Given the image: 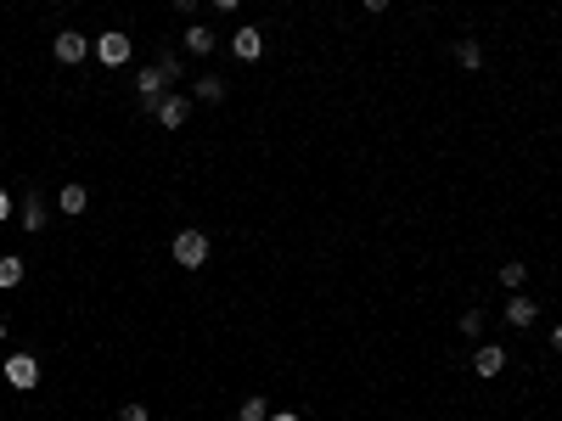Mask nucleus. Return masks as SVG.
I'll list each match as a JSON object with an SVG mask.
<instances>
[{"mask_svg": "<svg viewBox=\"0 0 562 421\" xmlns=\"http://www.w3.org/2000/svg\"><path fill=\"white\" fill-rule=\"evenodd\" d=\"M158 68H163V79L175 84V79H186V56H180V51H163V56H158Z\"/></svg>", "mask_w": 562, "mask_h": 421, "instance_id": "nucleus-18", "label": "nucleus"}, {"mask_svg": "<svg viewBox=\"0 0 562 421\" xmlns=\"http://www.w3.org/2000/svg\"><path fill=\"white\" fill-rule=\"evenodd\" d=\"M551 348H557V354H562V326H551Z\"/></svg>", "mask_w": 562, "mask_h": 421, "instance_id": "nucleus-25", "label": "nucleus"}, {"mask_svg": "<svg viewBox=\"0 0 562 421\" xmlns=\"http://www.w3.org/2000/svg\"><path fill=\"white\" fill-rule=\"evenodd\" d=\"M91 56L101 62V68H124V62L135 56V39H130V34H96Z\"/></svg>", "mask_w": 562, "mask_h": 421, "instance_id": "nucleus-2", "label": "nucleus"}, {"mask_svg": "<svg viewBox=\"0 0 562 421\" xmlns=\"http://www.w3.org/2000/svg\"><path fill=\"white\" fill-rule=\"evenodd\" d=\"M472 371H478V376H501V371H506V348H501V343H478Z\"/></svg>", "mask_w": 562, "mask_h": 421, "instance_id": "nucleus-9", "label": "nucleus"}, {"mask_svg": "<svg viewBox=\"0 0 562 421\" xmlns=\"http://www.w3.org/2000/svg\"><path fill=\"white\" fill-rule=\"evenodd\" d=\"M169 259H175L180 270H203V264H208V236H203V230H175Z\"/></svg>", "mask_w": 562, "mask_h": 421, "instance_id": "nucleus-1", "label": "nucleus"}, {"mask_svg": "<svg viewBox=\"0 0 562 421\" xmlns=\"http://www.w3.org/2000/svg\"><path fill=\"white\" fill-rule=\"evenodd\" d=\"M523 281H529V264H523V259H506V264H501V287H506V292H523Z\"/></svg>", "mask_w": 562, "mask_h": 421, "instance_id": "nucleus-15", "label": "nucleus"}, {"mask_svg": "<svg viewBox=\"0 0 562 421\" xmlns=\"http://www.w3.org/2000/svg\"><path fill=\"white\" fill-rule=\"evenodd\" d=\"M152 118H158V130H186V118H192V96L186 90H169L152 107Z\"/></svg>", "mask_w": 562, "mask_h": 421, "instance_id": "nucleus-4", "label": "nucleus"}, {"mask_svg": "<svg viewBox=\"0 0 562 421\" xmlns=\"http://www.w3.org/2000/svg\"><path fill=\"white\" fill-rule=\"evenodd\" d=\"M462 337H484V309H467L462 314Z\"/></svg>", "mask_w": 562, "mask_h": 421, "instance_id": "nucleus-19", "label": "nucleus"}, {"mask_svg": "<svg viewBox=\"0 0 562 421\" xmlns=\"http://www.w3.org/2000/svg\"><path fill=\"white\" fill-rule=\"evenodd\" d=\"M237 421H270V405H264L259 393H247V399H242V410H237Z\"/></svg>", "mask_w": 562, "mask_h": 421, "instance_id": "nucleus-17", "label": "nucleus"}, {"mask_svg": "<svg viewBox=\"0 0 562 421\" xmlns=\"http://www.w3.org/2000/svg\"><path fill=\"white\" fill-rule=\"evenodd\" d=\"M29 276V264L17 259V253H0V292H12V287H23Z\"/></svg>", "mask_w": 562, "mask_h": 421, "instance_id": "nucleus-12", "label": "nucleus"}, {"mask_svg": "<svg viewBox=\"0 0 562 421\" xmlns=\"http://www.w3.org/2000/svg\"><path fill=\"white\" fill-rule=\"evenodd\" d=\"M231 51H237V62H259L264 56V29H237Z\"/></svg>", "mask_w": 562, "mask_h": 421, "instance_id": "nucleus-10", "label": "nucleus"}, {"mask_svg": "<svg viewBox=\"0 0 562 421\" xmlns=\"http://www.w3.org/2000/svg\"><path fill=\"white\" fill-rule=\"evenodd\" d=\"M56 208H62V214H85V208H91V192H85V185H62V192H56Z\"/></svg>", "mask_w": 562, "mask_h": 421, "instance_id": "nucleus-14", "label": "nucleus"}, {"mask_svg": "<svg viewBox=\"0 0 562 421\" xmlns=\"http://www.w3.org/2000/svg\"><path fill=\"white\" fill-rule=\"evenodd\" d=\"M175 12H186V17H192V12H197V0H175Z\"/></svg>", "mask_w": 562, "mask_h": 421, "instance_id": "nucleus-23", "label": "nucleus"}, {"mask_svg": "<svg viewBox=\"0 0 562 421\" xmlns=\"http://www.w3.org/2000/svg\"><path fill=\"white\" fill-rule=\"evenodd\" d=\"M360 6H366L371 17H377V12H388V0H360Z\"/></svg>", "mask_w": 562, "mask_h": 421, "instance_id": "nucleus-22", "label": "nucleus"}, {"mask_svg": "<svg viewBox=\"0 0 562 421\" xmlns=\"http://www.w3.org/2000/svg\"><path fill=\"white\" fill-rule=\"evenodd\" d=\"M214 6H220V12H237V6H242V0H214Z\"/></svg>", "mask_w": 562, "mask_h": 421, "instance_id": "nucleus-26", "label": "nucleus"}, {"mask_svg": "<svg viewBox=\"0 0 562 421\" xmlns=\"http://www.w3.org/2000/svg\"><path fill=\"white\" fill-rule=\"evenodd\" d=\"M192 96L208 101V107H220V101H225V79H220V73H197V79H192Z\"/></svg>", "mask_w": 562, "mask_h": 421, "instance_id": "nucleus-11", "label": "nucleus"}, {"mask_svg": "<svg viewBox=\"0 0 562 421\" xmlns=\"http://www.w3.org/2000/svg\"><path fill=\"white\" fill-rule=\"evenodd\" d=\"M534 321H540V304L523 298V292H512V298H506V326H512V331H529Z\"/></svg>", "mask_w": 562, "mask_h": 421, "instance_id": "nucleus-8", "label": "nucleus"}, {"mask_svg": "<svg viewBox=\"0 0 562 421\" xmlns=\"http://www.w3.org/2000/svg\"><path fill=\"white\" fill-rule=\"evenodd\" d=\"M270 421H298V416L293 410H270Z\"/></svg>", "mask_w": 562, "mask_h": 421, "instance_id": "nucleus-24", "label": "nucleus"}, {"mask_svg": "<svg viewBox=\"0 0 562 421\" xmlns=\"http://www.w3.org/2000/svg\"><path fill=\"white\" fill-rule=\"evenodd\" d=\"M186 51H192V56L220 51V34H214V29H203V23H192V29H186Z\"/></svg>", "mask_w": 562, "mask_h": 421, "instance_id": "nucleus-13", "label": "nucleus"}, {"mask_svg": "<svg viewBox=\"0 0 562 421\" xmlns=\"http://www.w3.org/2000/svg\"><path fill=\"white\" fill-rule=\"evenodd\" d=\"M91 46H96V39H91V34H79V29H62V34L51 39V51H56L62 68H79V62L91 56Z\"/></svg>", "mask_w": 562, "mask_h": 421, "instance_id": "nucleus-3", "label": "nucleus"}, {"mask_svg": "<svg viewBox=\"0 0 562 421\" xmlns=\"http://www.w3.org/2000/svg\"><path fill=\"white\" fill-rule=\"evenodd\" d=\"M6 382L29 393L39 382V360H34V354H6Z\"/></svg>", "mask_w": 562, "mask_h": 421, "instance_id": "nucleus-6", "label": "nucleus"}, {"mask_svg": "<svg viewBox=\"0 0 562 421\" xmlns=\"http://www.w3.org/2000/svg\"><path fill=\"white\" fill-rule=\"evenodd\" d=\"M118 421H147V405H135V399H130V405L118 410Z\"/></svg>", "mask_w": 562, "mask_h": 421, "instance_id": "nucleus-20", "label": "nucleus"}, {"mask_svg": "<svg viewBox=\"0 0 562 421\" xmlns=\"http://www.w3.org/2000/svg\"><path fill=\"white\" fill-rule=\"evenodd\" d=\"M17 219H23V230H29V236H39V230L51 225V208H46V197H39V192H29V197H23V208H17Z\"/></svg>", "mask_w": 562, "mask_h": 421, "instance_id": "nucleus-7", "label": "nucleus"}, {"mask_svg": "<svg viewBox=\"0 0 562 421\" xmlns=\"http://www.w3.org/2000/svg\"><path fill=\"white\" fill-rule=\"evenodd\" d=\"M6 219H12V192L0 185V225H6Z\"/></svg>", "mask_w": 562, "mask_h": 421, "instance_id": "nucleus-21", "label": "nucleus"}, {"mask_svg": "<svg viewBox=\"0 0 562 421\" xmlns=\"http://www.w3.org/2000/svg\"><path fill=\"white\" fill-rule=\"evenodd\" d=\"M135 96H141V107L152 113L158 101L169 96V79H163V68H141V73H135Z\"/></svg>", "mask_w": 562, "mask_h": 421, "instance_id": "nucleus-5", "label": "nucleus"}, {"mask_svg": "<svg viewBox=\"0 0 562 421\" xmlns=\"http://www.w3.org/2000/svg\"><path fill=\"white\" fill-rule=\"evenodd\" d=\"M455 62H462L467 73H478L484 68V46H478V39H462V46H455Z\"/></svg>", "mask_w": 562, "mask_h": 421, "instance_id": "nucleus-16", "label": "nucleus"}, {"mask_svg": "<svg viewBox=\"0 0 562 421\" xmlns=\"http://www.w3.org/2000/svg\"><path fill=\"white\" fill-rule=\"evenodd\" d=\"M0 343H6V326H0Z\"/></svg>", "mask_w": 562, "mask_h": 421, "instance_id": "nucleus-27", "label": "nucleus"}]
</instances>
